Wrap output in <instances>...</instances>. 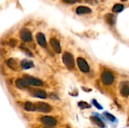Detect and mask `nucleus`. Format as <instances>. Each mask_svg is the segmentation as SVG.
Here are the masks:
<instances>
[{"mask_svg":"<svg viewBox=\"0 0 129 128\" xmlns=\"http://www.w3.org/2000/svg\"><path fill=\"white\" fill-rule=\"evenodd\" d=\"M50 44L52 46L54 51L57 53V54H60L61 52V47L60 45V42L57 39L54 38H51L50 39Z\"/></svg>","mask_w":129,"mask_h":128,"instance_id":"nucleus-10","label":"nucleus"},{"mask_svg":"<svg viewBox=\"0 0 129 128\" xmlns=\"http://www.w3.org/2000/svg\"><path fill=\"white\" fill-rule=\"evenodd\" d=\"M16 86L20 89H25L29 86H42L43 82L38 78L33 77H25L23 78H18L15 82Z\"/></svg>","mask_w":129,"mask_h":128,"instance_id":"nucleus-1","label":"nucleus"},{"mask_svg":"<svg viewBox=\"0 0 129 128\" xmlns=\"http://www.w3.org/2000/svg\"><path fill=\"white\" fill-rule=\"evenodd\" d=\"M92 103H93L94 106L95 107H97L98 109H103V107L98 103V102L96 100H92Z\"/></svg>","mask_w":129,"mask_h":128,"instance_id":"nucleus-21","label":"nucleus"},{"mask_svg":"<svg viewBox=\"0 0 129 128\" xmlns=\"http://www.w3.org/2000/svg\"><path fill=\"white\" fill-rule=\"evenodd\" d=\"M76 13L78 14H90L91 13V9L87 6H79L76 8Z\"/></svg>","mask_w":129,"mask_h":128,"instance_id":"nucleus-12","label":"nucleus"},{"mask_svg":"<svg viewBox=\"0 0 129 128\" xmlns=\"http://www.w3.org/2000/svg\"><path fill=\"white\" fill-rule=\"evenodd\" d=\"M77 64L79 68V69L83 72H89V66L86 60L82 57H79L77 59Z\"/></svg>","mask_w":129,"mask_h":128,"instance_id":"nucleus-7","label":"nucleus"},{"mask_svg":"<svg viewBox=\"0 0 129 128\" xmlns=\"http://www.w3.org/2000/svg\"><path fill=\"white\" fill-rule=\"evenodd\" d=\"M40 121L48 127H54L57 124V120L50 116H43L40 118Z\"/></svg>","mask_w":129,"mask_h":128,"instance_id":"nucleus-6","label":"nucleus"},{"mask_svg":"<svg viewBox=\"0 0 129 128\" xmlns=\"http://www.w3.org/2000/svg\"><path fill=\"white\" fill-rule=\"evenodd\" d=\"M63 63L69 69H73L75 67V63L73 55L69 52H65L63 55Z\"/></svg>","mask_w":129,"mask_h":128,"instance_id":"nucleus-2","label":"nucleus"},{"mask_svg":"<svg viewBox=\"0 0 129 128\" xmlns=\"http://www.w3.org/2000/svg\"><path fill=\"white\" fill-rule=\"evenodd\" d=\"M79 1V0H63V2L67 4H75V3L78 2Z\"/></svg>","mask_w":129,"mask_h":128,"instance_id":"nucleus-23","label":"nucleus"},{"mask_svg":"<svg viewBox=\"0 0 129 128\" xmlns=\"http://www.w3.org/2000/svg\"><path fill=\"white\" fill-rule=\"evenodd\" d=\"M101 81L105 85H110L114 81V75L109 71H105L101 75Z\"/></svg>","mask_w":129,"mask_h":128,"instance_id":"nucleus-3","label":"nucleus"},{"mask_svg":"<svg viewBox=\"0 0 129 128\" xmlns=\"http://www.w3.org/2000/svg\"><path fill=\"white\" fill-rule=\"evenodd\" d=\"M24 109H25L26 111H28V112H34V111H36V104L31 103V102H26L24 104Z\"/></svg>","mask_w":129,"mask_h":128,"instance_id":"nucleus-15","label":"nucleus"},{"mask_svg":"<svg viewBox=\"0 0 129 128\" xmlns=\"http://www.w3.org/2000/svg\"><path fill=\"white\" fill-rule=\"evenodd\" d=\"M105 20L107 23L110 25H113L116 22V18L113 14H107L105 15Z\"/></svg>","mask_w":129,"mask_h":128,"instance_id":"nucleus-16","label":"nucleus"},{"mask_svg":"<svg viewBox=\"0 0 129 128\" xmlns=\"http://www.w3.org/2000/svg\"><path fill=\"white\" fill-rule=\"evenodd\" d=\"M78 105H79V106L82 109H86V108H90V107H91L90 105H88L87 103H84V102H79Z\"/></svg>","mask_w":129,"mask_h":128,"instance_id":"nucleus-19","label":"nucleus"},{"mask_svg":"<svg viewBox=\"0 0 129 128\" xmlns=\"http://www.w3.org/2000/svg\"><path fill=\"white\" fill-rule=\"evenodd\" d=\"M123 9H124V5L122 4H116L113 7V11L115 13L121 12Z\"/></svg>","mask_w":129,"mask_h":128,"instance_id":"nucleus-18","label":"nucleus"},{"mask_svg":"<svg viewBox=\"0 0 129 128\" xmlns=\"http://www.w3.org/2000/svg\"><path fill=\"white\" fill-rule=\"evenodd\" d=\"M21 67L23 69H28L30 68H33L34 66V64L33 63V61L28 60H23L20 63Z\"/></svg>","mask_w":129,"mask_h":128,"instance_id":"nucleus-13","label":"nucleus"},{"mask_svg":"<svg viewBox=\"0 0 129 128\" xmlns=\"http://www.w3.org/2000/svg\"><path fill=\"white\" fill-rule=\"evenodd\" d=\"M7 64H8V66L10 67V68H11V69H16V68L17 67V62L15 61V60L14 59H9L8 61H7Z\"/></svg>","mask_w":129,"mask_h":128,"instance_id":"nucleus-17","label":"nucleus"},{"mask_svg":"<svg viewBox=\"0 0 129 128\" xmlns=\"http://www.w3.org/2000/svg\"><path fill=\"white\" fill-rule=\"evenodd\" d=\"M21 49H22V51H24V52H25L26 54H27L29 56H31V57H33V54L31 53V51H30L29 49H27V48H22V47H21Z\"/></svg>","mask_w":129,"mask_h":128,"instance_id":"nucleus-22","label":"nucleus"},{"mask_svg":"<svg viewBox=\"0 0 129 128\" xmlns=\"http://www.w3.org/2000/svg\"><path fill=\"white\" fill-rule=\"evenodd\" d=\"M90 119H91V121L94 124H97V126H98L99 127L104 128V127H105L104 122H103L98 117H97V116H91V117L90 118Z\"/></svg>","mask_w":129,"mask_h":128,"instance_id":"nucleus-14","label":"nucleus"},{"mask_svg":"<svg viewBox=\"0 0 129 128\" xmlns=\"http://www.w3.org/2000/svg\"><path fill=\"white\" fill-rule=\"evenodd\" d=\"M20 37L24 42H29L33 40L32 32L27 28H22L20 31Z\"/></svg>","mask_w":129,"mask_h":128,"instance_id":"nucleus-4","label":"nucleus"},{"mask_svg":"<svg viewBox=\"0 0 129 128\" xmlns=\"http://www.w3.org/2000/svg\"><path fill=\"white\" fill-rule=\"evenodd\" d=\"M11 47H14L16 45H17V41L15 40V39H11V40H10V41H9V43H8Z\"/></svg>","mask_w":129,"mask_h":128,"instance_id":"nucleus-24","label":"nucleus"},{"mask_svg":"<svg viewBox=\"0 0 129 128\" xmlns=\"http://www.w3.org/2000/svg\"><path fill=\"white\" fill-rule=\"evenodd\" d=\"M120 94L125 97L129 96V81H123L120 84Z\"/></svg>","mask_w":129,"mask_h":128,"instance_id":"nucleus-8","label":"nucleus"},{"mask_svg":"<svg viewBox=\"0 0 129 128\" xmlns=\"http://www.w3.org/2000/svg\"><path fill=\"white\" fill-rule=\"evenodd\" d=\"M45 128H49V127H45Z\"/></svg>","mask_w":129,"mask_h":128,"instance_id":"nucleus-25","label":"nucleus"},{"mask_svg":"<svg viewBox=\"0 0 129 128\" xmlns=\"http://www.w3.org/2000/svg\"><path fill=\"white\" fill-rule=\"evenodd\" d=\"M30 93L33 96L41 98V99H45L47 97V94L45 91L40 90V89H30Z\"/></svg>","mask_w":129,"mask_h":128,"instance_id":"nucleus-9","label":"nucleus"},{"mask_svg":"<svg viewBox=\"0 0 129 128\" xmlns=\"http://www.w3.org/2000/svg\"><path fill=\"white\" fill-rule=\"evenodd\" d=\"M36 40H37V42L38 44L42 47V48H45L46 46V39H45V35L42 32H38L36 34Z\"/></svg>","mask_w":129,"mask_h":128,"instance_id":"nucleus-11","label":"nucleus"},{"mask_svg":"<svg viewBox=\"0 0 129 128\" xmlns=\"http://www.w3.org/2000/svg\"><path fill=\"white\" fill-rule=\"evenodd\" d=\"M104 115H105V116L107 117V118H108L110 121H115L116 118H115L112 114H110V113L106 112H104Z\"/></svg>","mask_w":129,"mask_h":128,"instance_id":"nucleus-20","label":"nucleus"},{"mask_svg":"<svg viewBox=\"0 0 129 128\" xmlns=\"http://www.w3.org/2000/svg\"><path fill=\"white\" fill-rule=\"evenodd\" d=\"M35 104H36V111H38L39 112L48 113V112H51L52 111L51 106L46 103L39 102V103H36Z\"/></svg>","mask_w":129,"mask_h":128,"instance_id":"nucleus-5","label":"nucleus"}]
</instances>
